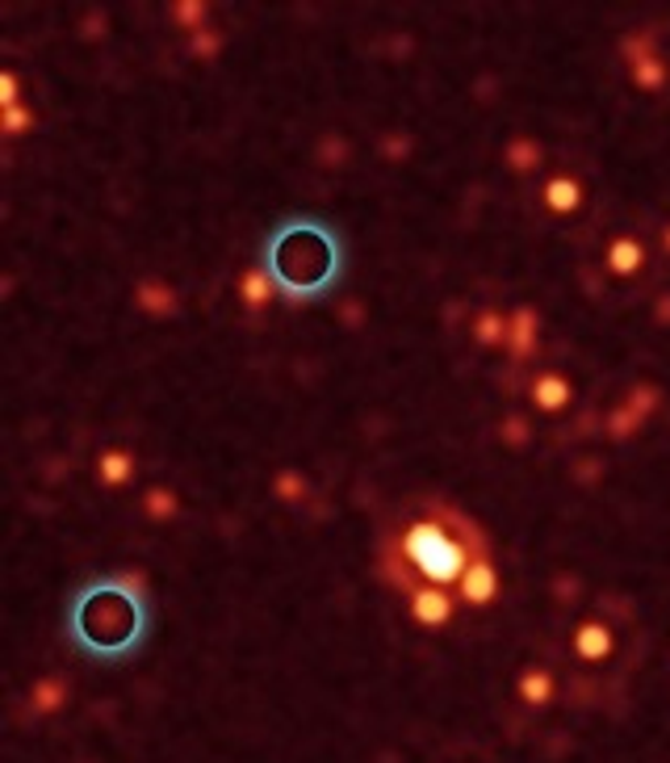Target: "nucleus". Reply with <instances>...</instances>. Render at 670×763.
Masks as SVG:
<instances>
[{
  "label": "nucleus",
  "mask_w": 670,
  "mask_h": 763,
  "mask_svg": "<svg viewBox=\"0 0 670 763\" xmlns=\"http://www.w3.org/2000/svg\"><path fill=\"white\" fill-rule=\"evenodd\" d=\"M276 299V285L273 278L264 273V264H252V269H243L239 273V302L257 315V311H269V302Z\"/></svg>",
  "instance_id": "4468645a"
},
{
  "label": "nucleus",
  "mask_w": 670,
  "mask_h": 763,
  "mask_svg": "<svg viewBox=\"0 0 670 763\" xmlns=\"http://www.w3.org/2000/svg\"><path fill=\"white\" fill-rule=\"evenodd\" d=\"M641 424H646V420H637L629 407L620 403V407H616V411L608 416V437H611V441H629V437L637 432V428H641Z\"/></svg>",
  "instance_id": "b1692460"
},
{
  "label": "nucleus",
  "mask_w": 670,
  "mask_h": 763,
  "mask_svg": "<svg viewBox=\"0 0 670 763\" xmlns=\"http://www.w3.org/2000/svg\"><path fill=\"white\" fill-rule=\"evenodd\" d=\"M653 320L662 323V327H670V294H662V299H658V306H653Z\"/></svg>",
  "instance_id": "c756f323"
},
{
  "label": "nucleus",
  "mask_w": 670,
  "mask_h": 763,
  "mask_svg": "<svg viewBox=\"0 0 670 763\" xmlns=\"http://www.w3.org/2000/svg\"><path fill=\"white\" fill-rule=\"evenodd\" d=\"M499 566H494L491 554H482L478 563L465 571V579L457 583V600H461V608H491L494 600H499Z\"/></svg>",
  "instance_id": "423d86ee"
},
{
  "label": "nucleus",
  "mask_w": 670,
  "mask_h": 763,
  "mask_svg": "<svg viewBox=\"0 0 670 763\" xmlns=\"http://www.w3.org/2000/svg\"><path fill=\"white\" fill-rule=\"evenodd\" d=\"M503 160H507L512 173L528 177V173H536V168L545 164V147H541L536 139H528V135H515V139L503 147Z\"/></svg>",
  "instance_id": "f3484780"
},
{
  "label": "nucleus",
  "mask_w": 670,
  "mask_h": 763,
  "mask_svg": "<svg viewBox=\"0 0 670 763\" xmlns=\"http://www.w3.org/2000/svg\"><path fill=\"white\" fill-rule=\"evenodd\" d=\"M541 201H545V210H549V215H557V219H570V215H578V210H583L587 194H583V181H578V177H570V173H557V177H549V181H545V189H541Z\"/></svg>",
  "instance_id": "9d476101"
},
{
  "label": "nucleus",
  "mask_w": 670,
  "mask_h": 763,
  "mask_svg": "<svg viewBox=\"0 0 670 763\" xmlns=\"http://www.w3.org/2000/svg\"><path fill=\"white\" fill-rule=\"evenodd\" d=\"M482 554H491V542L470 512L444 500H419L386 533L377 566L398 596H407L411 587L457 592V583Z\"/></svg>",
  "instance_id": "f257e3e1"
},
{
  "label": "nucleus",
  "mask_w": 670,
  "mask_h": 763,
  "mask_svg": "<svg viewBox=\"0 0 670 763\" xmlns=\"http://www.w3.org/2000/svg\"><path fill=\"white\" fill-rule=\"evenodd\" d=\"M273 495L281 503H302L306 495H311V482H306L302 470H281V474L273 479Z\"/></svg>",
  "instance_id": "aec40b11"
},
{
  "label": "nucleus",
  "mask_w": 670,
  "mask_h": 763,
  "mask_svg": "<svg viewBox=\"0 0 670 763\" xmlns=\"http://www.w3.org/2000/svg\"><path fill=\"white\" fill-rule=\"evenodd\" d=\"M151 625H156L151 596L130 571L80 583L63 608V634L72 650L101 667L135 659L151 638Z\"/></svg>",
  "instance_id": "f03ea898"
},
{
  "label": "nucleus",
  "mask_w": 670,
  "mask_h": 763,
  "mask_svg": "<svg viewBox=\"0 0 670 763\" xmlns=\"http://www.w3.org/2000/svg\"><path fill=\"white\" fill-rule=\"evenodd\" d=\"M402 600H407V613L419 629H449L457 608H461L457 592H444V587H411Z\"/></svg>",
  "instance_id": "39448f33"
},
{
  "label": "nucleus",
  "mask_w": 670,
  "mask_h": 763,
  "mask_svg": "<svg viewBox=\"0 0 670 763\" xmlns=\"http://www.w3.org/2000/svg\"><path fill=\"white\" fill-rule=\"evenodd\" d=\"M135 306L143 311V315H151V320H168V315H177V290L168 282H156V278H147V282L135 285Z\"/></svg>",
  "instance_id": "ddd939ff"
},
{
  "label": "nucleus",
  "mask_w": 670,
  "mask_h": 763,
  "mask_svg": "<svg viewBox=\"0 0 670 763\" xmlns=\"http://www.w3.org/2000/svg\"><path fill=\"white\" fill-rule=\"evenodd\" d=\"M138 503H143V516L156 524H168L180 512V495L172 487H147V491L138 495Z\"/></svg>",
  "instance_id": "a211bd4d"
},
{
  "label": "nucleus",
  "mask_w": 670,
  "mask_h": 763,
  "mask_svg": "<svg viewBox=\"0 0 670 763\" xmlns=\"http://www.w3.org/2000/svg\"><path fill=\"white\" fill-rule=\"evenodd\" d=\"M625 407H629L637 420H650L653 411L662 407V390H658L653 382H641V386H632V390H629V399H625Z\"/></svg>",
  "instance_id": "412c9836"
},
{
  "label": "nucleus",
  "mask_w": 670,
  "mask_h": 763,
  "mask_svg": "<svg viewBox=\"0 0 670 763\" xmlns=\"http://www.w3.org/2000/svg\"><path fill=\"white\" fill-rule=\"evenodd\" d=\"M662 248H667V252H670V222H667V227H662Z\"/></svg>",
  "instance_id": "7c9ffc66"
},
{
  "label": "nucleus",
  "mask_w": 670,
  "mask_h": 763,
  "mask_svg": "<svg viewBox=\"0 0 670 763\" xmlns=\"http://www.w3.org/2000/svg\"><path fill=\"white\" fill-rule=\"evenodd\" d=\"M646 261H650V252L637 236H611V243L604 248V269L611 278H637Z\"/></svg>",
  "instance_id": "1a4fd4ad"
},
{
  "label": "nucleus",
  "mask_w": 670,
  "mask_h": 763,
  "mask_svg": "<svg viewBox=\"0 0 670 763\" xmlns=\"http://www.w3.org/2000/svg\"><path fill=\"white\" fill-rule=\"evenodd\" d=\"M411 147H415L411 135H402V130H390V135L381 139V156H386L390 164H402L407 156H411Z\"/></svg>",
  "instance_id": "bb28decb"
},
{
  "label": "nucleus",
  "mask_w": 670,
  "mask_h": 763,
  "mask_svg": "<svg viewBox=\"0 0 670 763\" xmlns=\"http://www.w3.org/2000/svg\"><path fill=\"white\" fill-rule=\"evenodd\" d=\"M470 336L482 344V348H507V315L494 311V306L478 311L470 323Z\"/></svg>",
  "instance_id": "dca6fc26"
},
{
  "label": "nucleus",
  "mask_w": 670,
  "mask_h": 763,
  "mask_svg": "<svg viewBox=\"0 0 670 763\" xmlns=\"http://www.w3.org/2000/svg\"><path fill=\"white\" fill-rule=\"evenodd\" d=\"M616 625L608 617H583V621L570 629V655L574 663L583 667H608L616 659Z\"/></svg>",
  "instance_id": "20e7f679"
},
{
  "label": "nucleus",
  "mask_w": 670,
  "mask_h": 763,
  "mask_svg": "<svg viewBox=\"0 0 670 763\" xmlns=\"http://www.w3.org/2000/svg\"><path fill=\"white\" fill-rule=\"evenodd\" d=\"M34 126V109L30 105H13V109H4V118H0V130L4 135H25Z\"/></svg>",
  "instance_id": "a878e982"
},
{
  "label": "nucleus",
  "mask_w": 670,
  "mask_h": 763,
  "mask_svg": "<svg viewBox=\"0 0 670 763\" xmlns=\"http://www.w3.org/2000/svg\"><path fill=\"white\" fill-rule=\"evenodd\" d=\"M499 437H503V445H512V449H524V445L533 441L528 416H507V420L499 424Z\"/></svg>",
  "instance_id": "393cba45"
},
{
  "label": "nucleus",
  "mask_w": 670,
  "mask_h": 763,
  "mask_svg": "<svg viewBox=\"0 0 670 763\" xmlns=\"http://www.w3.org/2000/svg\"><path fill=\"white\" fill-rule=\"evenodd\" d=\"M172 18L189 30V34H198V30H206V18H210V4H198V0H180V4H172Z\"/></svg>",
  "instance_id": "5701e85b"
},
{
  "label": "nucleus",
  "mask_w": 670,
  "mask_h": 763,
  "mask_svg": "<svg viewBox=\"0 0 670 763\" xmlns=\"http://www.w3.org/2000/svg\"><path fill=\"white\" fill-rule=\"evenodd\" d=\"M260 264L290 302L327 299L348 273V243L323 215H285L260 243Z\"/></svg>",
  "instance_id": "7ed1b4c3"
},
{
  "label": "nucleus",
  "mask_w": 670,
  "mask_h": 763,
  "mask_svg": "<svg viewBox=\"0 0 670 763\" xmlns=\"http://www.w3.org/2000/svg\"><path fill=\"white\" fill-rule=\"evenodd\" d=\"M18 88H21V84H18V76H13V72H0V109H13V105H21Z\"/></svg>",
  "instance_id": "c85d7f7f"
},
{
  "label": "nucleus",
  "mask_w": 670,
  "mask_h": 763,
  "mask_svg": "<svg viewBox=\"0 0 670 763\" xmlns=\"http://www.w3.org/2000/svg\"><path fill=\"white\" fill-rule=\"evenodd\" d=\"M528 403L541 416H562L574 403V382L562 369H536V378L528 382Z\"/></svg>",
  "instance_id": "0eeeda50"
},
{
  "label": "nucleus",
  "mask_w": 670,
  "mask_h": 763,
  "mask_svg": "<svg viewBox=\"0 0 670 763\" xmlns=\"http://www.w3.org/2000/svg\"><path fill=\"white\" fill-rule=\"evenodd\" d=\"M318 156H323V164H327V168H339V164H344V156H348V143L332 139V135H327V139H323V147H318Z\"/></svg>",
  "instance_id": "cd10ccee"
},
{
  "label": "nucleus",
  "mask_w": 670,
  "mask_h": 763,
  "mask_svg": "<svg viewBox=\"0 0 670 763\" xmlns=\"http://www.w3.org/2000/svg\"><path fill=\"white\" fill-rule=\"evenodd\" d=\"M218 51H222V34H218L214 25H206V30H198V34H189V55L193 60H218Z\"/></svg>",
  "instance_id": "4be33fe9"
},
{
  "label": "nucleus",
  "mask_w": 670,
  "mask_h": 763,
  "mask_svg": "<svg viewBox=\"0 0 670 763\" xmlns=\"http://www.w3.org/2000/svg\"><path fill=\"white\" fill-rule=\"evenodd\" d=\"M67 680L63 676H46V680H39L34 688H30V713L34 718H51V713H60L63 704H67Z\"/></svg>",
  "instance_id": "2eb2a0df"
},
{
  "label": "nucleus",
  "mask_w": 670,
  "mask_h": 763,
  "mask_svg": "<svg viewBox=\"0 0 670 763\" xmlns=\"http://www.w3.org/2000/svg\"><path fill=\"white\" fill-rule=\"evenodd\" d=\"M138 474V462L130 449H122V445H109V449H101L97 453V482L101 487H109V491H118V487H126V482H135Z\"/></svg>",
  "instance_id": "f8f14e48"
},
{
  "label": "nucleus",
  "mask_w": 670,
  "mask_h": 763,
  "mask_svg": "<svg viewBox=\"0 0 670 763\" xmlns=\"http://www.w3.org/2000/svg\"><path fill=\"white\" fill-rule=\"evenodd\" d=\"M629 81L641 88V93H662L670 84V67L662 55H650V60H637L629 63Z\"/></svg>",
  "instance_id": "6ab92c4d"
},
{
  "label": "nucleus",
  "mask_w": 670,
  "mask_h": 763,
  "mask_svg": "<svg viewBox=\"0 0 670 763\" xmlns=\"http://www.w3.org/2000/svg\"><path fill=\"white\" fill-rule=\"evenodd\" d=\"M536 348H541V315L533 306H515L507 315V353H512V362H533Z\"/></svg>",
  "instance_id": "6e6552de"
},
{
  "label": "nucleus",
  "mask_w": 670,
  "mask_h": 763,
  "mask_svg": "<svg viewBox=\"0 0 670 763\" xmlns=\"http://www.w3.org/2000/svg\"><path fill=\"white\" fill-rule=\"evenodd\" d=\"M515 697L524 709H549L553 697H557V680H553L549 667H524L515 680Z\"/></svg>",
  "instance_id": "9b49d317"
}]
</instances>
